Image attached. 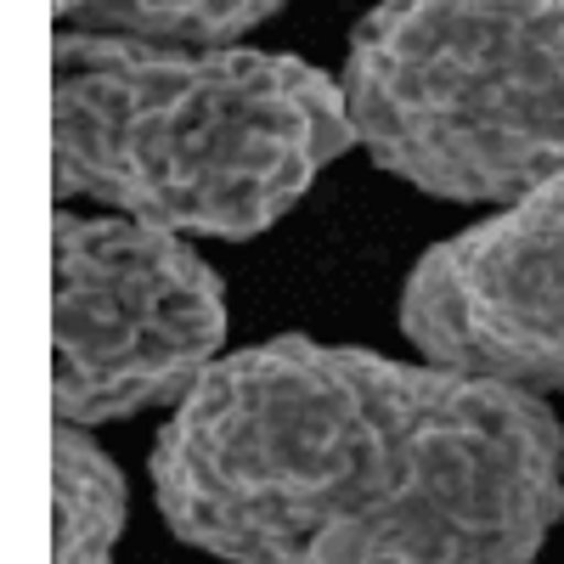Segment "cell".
Segmentation results:
<instances>
[{
    "instance_id": "2",
    "label": "cell",
    "mask_w": 564,
    "mask_h": 564,
    "mask_svg": "<svg viewBox=\"0 0 564 564\" xmlns=\"http://www.w3.org/2000/svg\"><path fill=\"white\" fill-rule=\"evenodd\" d=\"M356 148L345 85L282 52L52 34V193L198 238H254Z\"/></svg>"
},
{
    "instance_id": "7",
    "label": "cell",
    "mask_w": 564,
    "mask_h": 564,
    "mask_svg": "<svg viewBox=\"0 0 564 564\" xmlns=\"http://www.w3.org/2000/svg\"><path fill=\"white\" fill-rule=\"evenodd\" d=\"M57 29L102 34L153 52H231V40L276 18L265 0H97V7H57Z\"/></svg>"
},
{
    "instance_id": "5",
    "label": "cell",
    "mask_w": 564,
    "mask_h": 564,
    "mask_svg": "<svg viewBox=\"0 0 564 564\" xmlns=\"http://www.w3.org/2000/svg\"><path fill=\"white\" fill-rule=\"evenodd\" d=\"M401 334L430 367L513 390H564V181L423 254Z\"/></svg>"
},
{
    "instance_id": "1",
    "label": "cell",
    "mask_w": 564,
    "mask_h": 564,
    "mask_svg": "<svg viewBox=\"0 0 564 564\" xmlns=\"http://www.w3.org/2000/svg\"><path fill=\"white\" fill-rule=\"evenodd\" d=\"M153 497L226 564H531L564 513V430L531 390L289 334L175 406Z\"/></svg>"
},
{
    "instance_id": "3",
    "label": "cell",
    "mask_w": 564,
    "mask_h": 564,
    "mask_svg": "<svg viewBox=\"0 0 564 564\" xmlns=\"http://www.w3.org/2000/svg\"><path fill=\"white\" fill-rule=\"evenodd\" d=\"M345 108L372 164L430 198L502 204L564 181V0L367 12Z\"/></svg>"
},
{
    "instance_id": "4",
    "label": "cell",
    "mask_w": 564,
    "mask_h": 564,
    "mask_svg": "<svg viewBox=\"0 0 564 564\" xmlns=\"http://www.w3.org/2000/svg\"><path fill=\"white\" fill-rule=\"evenodd\" d=\"M226 345V282L181 231L52 215V406L113 423L181 406Z\"/></svg>"
},
{
    "instance_id": "6",
    "label": "cell",
    "mask_w": 564,
    "mask_h": 564,
    "mask_svg": "<svg viewBox=\"0 0 564 564\" xmlns=\"http://www.w3.org/2000/svg\"><path fill=\"white\" fill-rule=\"evenodd\" d=\"M124 475L119 463L79 435L74 423H57L52 435V564H113L124 531Z\"/></svg>"
}]
</instances>
